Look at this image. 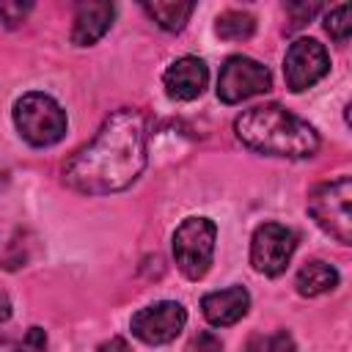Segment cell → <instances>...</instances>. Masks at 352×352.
<instances>
[{"label":"cell","mask_w":352,"mask_h":352,"mask_svg":"<svg viewBox=\"0 0 352 352\" xmlns=\"http://www.w3.org/2000/svg\"><path fill=\"white\" fill-rule=\"evenodd\" d=\"M324 30L336 44H346L352 36V8L349 3H341L324 14Z\"/></svg>","instance_id":"cell-17"},{"label":"cell","mask_w":352,"mask_h":352,"mask_svg":"<svg viewBox=\"0 0 352 352\" xmlns=\"http://www.w3.org/2000/svg\"><path fill=\"white\" fill-rule=\"evenodd\" d=\"M209 82V69L201 58L195 55H184V58H176L165 74H162V85H165V94L176 102H192L204 94Z\"/></svg>","instance_id":"cell-10"},{"label":"cell","mask_w":352,"mask_h":352,"mask_svg":"<svg viewBox=\"0 0 352 352\" xmlns=\"http://www.w3.org/2000/svg\"><path fill=\"white\" fill-rule=\"evenodd\" d=\"M148 121L138 107L113 110L99 132L63 162V184L82 195H110L132 187L146 168Z\"/></svg>","instance_id":"cell-1"},{"label":"cell","mask_w":352,"mask_h":352,"mask_svg":"<svg viewBox=\"0 0 352 352\" xmlns=\"http://www.w3.org/2000/svg\"><path fill=\"white\" fill-rule=\"evenodd\" d=\"M192 352H223V341L212 330H201L192 338Z\"/></svg>","instance_id":"cell-21"},{"label":"cell","mask_w":352,"mask_h":352,"mask_svg":"<svg viewBox=\"0 0 352 352\" xmlns=\"http://www.w3.org/2000/svg\"><path fill=\"white\" fill-rule=\"evenodd\" d=\"M352 179L336 176L330 182H322L308 195V214L314 223L330 234L336 242L349 245L352 242Z\"/></svg>","instance_id":"cell-4"},{"label":"cell","mask_w":352,"mask_h":352,"mask_svg":"<svg viewBox=\"0 0 352 352\" xmlns=\"http://www.w3.org/2000/svg\"><path fill=\"white\" fill-rule=\"evenodd\" d=\"M116 6L104 0H82L74 8V25H72V44L91 47L96 44L113 25Z\"/></svg>","instance_id":"cell-11"},{"label":"cell","mask_w":352,"mask_h":352,"mask_svg":"<svg viewBox=\"0 0 352 352\" xmlns=\"http://www.w3.org/2000/svg\"><path fill=\"white\" fill-rule=\"evenodd\" d=\"M217 226L209 217H187L173 231V261L184 278L201 280L214 258Z\"/></svg>","instance_id":"cell-5"},{"label":"cell","mask_w":352,"mask_h":352,"mask_svg":"<svg viewBox=\"0 0 352 352\" xmlns=\"http://www.w3.org/2000/svg\"><path fill=\"white\" fill-rule=\"evenodd\" d=\"M297 248V234L283 223H261L250 239V264L256 272L267 278H278L286 272Z\"/></svg>","instance_id":"cell-7"},{"label":"cell","mask_w":352,"mask_h":352,"mask_svg":"<svg viewBox=\"0 0 352 352\" xmlns=\"http://www.w3.org/2000/svg\"><path fill=\"white\" fill-rule=\"evenodd\" d=\"M16 352H47V333L38 324L28 327V333H25L22 344L16 346Z\"/></svg>","instance_id":"cell-20"},{"label":"cell","mask_w":352,"mask_h":352,"mask_svg":"<svg viewBox=\"0 0 352 352\" xmlns=\"http://www.w3.org/2000/svg\"><path fill=\"white\" fill-rule=\"evenodd\" d=\"M30 11H33L30 3H8L6 0V3H0V22L6 28H19Z\"/></svg>","instance_id":"cell-18"},{"label":"cell","mask_w":352,"mask_h":352,"mask_svg":"<svg viewBox=\"0 0 352 352\" xmlns=\"http://www.w3.org/2000/svg\"><path fill=\"white\" fill-rule=\"evenodd\" d=\"M96 352H132V346L126 344V338H121V336H113V338L102 341V344L96 346Z\"/></svg>","instance_id":"cell-22"},{"label":"cell","mask_w":352,"mask_h":352,"mask_svg":"<svg viewBox=\"0 0 352 352\" xmlns=\"http://www.w3.org/2000/svg\"><path fill=\"white\" fill-rule=\"evenodd\" d=\"M187 324V311L182 302L176 300H160L151 302L140 311L132 314L129 319V330L138 341L148 344V346H162L170 344Z\"/></svg>","instance_id":"cell-8"},{"label":"cell","mask_w":352,"mask_h":352,"mask_svg":"<svg viewBox=\"0 0 352 352\" xmlns=\"http://www.w3.org/2000/svg\"><path fill=\"white\" fill-rule=\"evenodd\" d=\"M214 33L226 41H245L256 33V16L248 11H223L214 22Z\"/></svg>","instance_id":"cell-15"},{"label":"cell","mask_w":352,"mask_h":352,"mask_svg":"<svg viewBox=\"0 0 352 352\" xmlns=\"http://www.w3.org/2000/svg\"><path fill=\"white\" fill-rule=\"evenodd\" d=\"M143 11L168 33H179L184 30V25L190 22L195 3H179V0H154V3H143Z\"/></svg>","instance_id":"cell-14"},{"label":"cell","mask_w":352,"mask_h":352,"mask_svg":"<svg viewBox=\"0 0 352 352\" xmlns=\"http://www.w3.org/2000/svg\"><path fill=\"white\" fill-rule=\"evenodd\" d=\"M245 352H297V344L289 330H272V333H256Z\"/></svg>","instance_id":"cell-16"},{"label":"cell","mask_w":352,"mask_h":352,"mask_svg":"<svg viewBox=\"0 0 352 352\" xmlns=\"http://www.w3.org/2000/svg\"><path fill=\"white\" fill-rule=\"evenodd\" d=\"M330 72V55L316 38H297L283 58V77L292 94H302Z\"/></svg>","instance_id":"cell-9"},{"label":"cell","mask_w":352,"mask_h":352,"mask_svg":"<svg viewBox=\"0 0 352 352\" xmlns=\"http://www.w3.org/2000/svg\"><path fill=\"white\" fill-rule=\"evenodd\" d=\"M8 316H11V300H8V294L0 292V324H3Z\"/></svg>","instance_id":"cell-23"},{"label":"cell","mask_w":352,"mask_h":352,"mask_svg":"<svg viewBox=\"0 0 352 352\" xmlns=\"http://www.w3.org/2000/svg\"><path fill=\"white\" fill-rule=\"evenodd\" d=\"M234 135L250 151L305 160L319 151V132L280 104H256L234 118Z\"/></svg>","instance_id":"cell-2"},{"label":"cell","mask_w":352,"mask_h":352,"mask_svg":"<svg viewBox=\"0 0 352 352\" xmlns=\"http://www.w3.org/2000/svg\"><path fill=\"white\" fill-rule=\"evenodd\" d=\"M272 88V74L264 63L248 55H231L217 74V99L226 104H239L250 96L267 94Z\"/></svg>","instance_id":"cell-6"},{"label":"cell","mask_w":352,"mask_h":352,"mask_svg":"<svg viewBox=\"0 0 352 352\" xmlns=\"http://www.w3.org/2000/svg\"><path fill=\"white\" fill-rule=\"evenodd\" d=\"M319 11V6L316 3H302V6H297V3H289L286 6V14H289V30H294V28H302L314 14Z\"/></svg>","instance_id":"cell-19"},{"label":"cell","mask_w":352,"mask_h":352,"mask_svg":"<svg viewBox=\"0 0 352 352\" xmlns=\"http://www.w3.org/2000/svg\"><path fill=\"white\" fill-rule=\"evenodd\" d=\"M14 124L25 143L36 148L55 146L66 135V110L44 91H28L14 102Z\"/></svg>","instance_id":"cell-3"},{"label":"cell","mask_w":352,"mask_h":352,"mask_svg":"<svg viewBox=\"0 0 352 352\" xmlns=\"http://www.w3.org/2000/svg\"><path fill=\"white\" fill-rule=\"evenodd\" d=\"M338 286V270L322 258H311L297 270L294 289L300 297H319Z\"/></svg>","instance_id":"cell-13"},{"label":"cell","mask_w":352,"mask_h":352,"mask_svg":"<svg viewBox=\"0 0 352 352\" xmlns=\"http://www.w3.org/2000/svg\"><path fill=\"white\" fill-rule=\"evenodd\" d=\"M248 308H250V294L245 286H228L201 297V314L214 327L236 324L248 314Z\"/></svg>","instance_id":"cell-12"}]
</instances>
